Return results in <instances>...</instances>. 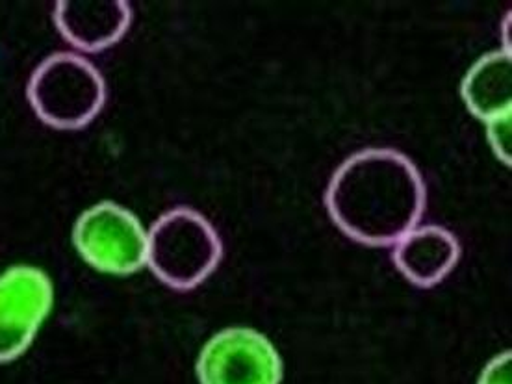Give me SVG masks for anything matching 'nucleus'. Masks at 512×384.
<instances>
[{
  "instance_id": "obj_6",
  "label": "nucleus",
  "mask_w": 512,
  "mask_h": 384,
  "mask_svg": "<svg viewBox=\"0 0 512 384\" xmlns=\"http://www.w3.org/2000/svg\"><path fill=\"white\" fill-rule=\"evenodd\" d=\"M197 379L201 384H281V355L255 329L229 327L201 349Z\"/></svg>"
},
{
  "instance_id": "obj_4",
  "label": "nucleus",
  "mask_w": 512,
  "mask_h": 384,
  "mask_svg": "<svg viewBox=\"0 0 512 384\" xmlns=\"http://www.w3.org/2000/svg\"><path fill=\"white\" fill-rule=\"evenodd\" d=\"M80 258L108 275H132L147 262V231L125 206L101 201L84 210L73 227Z\"/></svg>"
},
{
  "instance_id": "obj_2",
  "label": "nucleus",
  "mask_w": 512,
  "mask_h": 384,
  "mask_svg": "<svg viewBox=\"0 0 512 384\" xmlns=\"http://www.w3.org/2000/svg\"><path fill=\"white\" fill-rule=\"evenodd\" d=\"M223 242L216 227L190 206H177L147 231V262L162 284L190 292L219 268Z\"/></svg>"
},
{
  "instance_id": "obj_1",
  "label": "nucleus",
  "mask_w": 512,
  "mask_h": 384,
  "mask_svg": "<svg viewBox=\"0 0 512 384\" xmlns=\"http://www.w3.org/2000/svg\"><path fill=\"white\" fill-rule=\"evenodd\" d=\"M325 206L349 240L392 247L420 225L427 208V186L407 154L372 147L349 156L334 171Z\"/></svg>"
},
{
  "instance_id": "obj_3",
  "label": "nucleus",
  "mask_w": 512,
  "mask_h": 384,
  "mask_svg": "<svg viewBox=\"0 0 512 384\" xmlns=\"http://www.w3.org/2000/svg\"><path fill=\"white\" fill-rule=\"evenodd\" d=\"M106 82L78 52H54L32 71L26 99L41 123L56 130L88 127L103 112Z\"/></svg>"
},
{
  "instance_id": "obj_9",
  "label": "nucleus",
  "mask_w": 512,
  "mask_h": 384,
  "mask_svg": "<svg viewBox=\"0 0 512 384\" xmlns=\"http://www.w3.org/2000/svg\"><path fill=\"white\" fill-rule=\"evenodd\" d=\"M461 95L468 112L481 121L512 112V52L481 56L462 78Z\"/></svg>"
},
{
  "instance_id": "obj_8",
  "label": "nucleus",
  "mask_w": 512,
  "mask_h": 384,
  "mask_svg": "<svg viewBox=\"0 0 512 384\" xmlns=\"http://www.w3.org/2000/svg\"><path fill=\"white\" fill-rule=\"evenodd\" d=\"M397 271L418 288L444 281L461 260L459 238L440 225H418L392 245Z\"/></svg>"
},
{
  "instance_id": "obj_10",
  "label": "nucleus",
  "mask_w": 512,
  "mask_h": 384,
  "mask_svg": "<svg viewBox=\"0 0 512 384\" xmlns=\"http://www.w3.org/2000/svg\"><path fill=\"white\" fill-rule=\"evenodd\" d=\"M487 123V140L498 160L511 167L512 162V112L492 117Z\"/></svg>"
},
{
  "instance_id": "obj_11",
  "label": "nucleus",
  "mask_w": 512,
  "mask_h": 384,
  "mask_svg": "<svg viewBox=\"0 0 512 384\" xmlns=\"http://www.w3.org/2000/svg\"><path fill=\"white\" fill-rule=\"evenodd\" d=\"M477 384H512L511 351H503L490 360Z\"/></svg>"
},
{
  "instance_id": "obj_7",
  "label": "nucleus",
  "mask_w": 512,
  "mask_h": 384,
  "mask_svg": "<svg viewBox=\"0 0 512 384\" xmlns=\"http://www.w3.org/2000/svg\"><path fill=\"white\" fill-rule=\"evenodd\" d=\"M56 30L80 52H101L125 38L132 8L125 0H62L52 13Z\"/></svg>"
},
{
  "instance_id": "obj_5",
  "label": "nucleus",
  "mask_w": 512,
  "mask_h": 384,
  "mask_svg": "<svg viewBox=\"0 0 512 384\" xmlns=\"http://www.w3.org/2000/svg\"><path fill=\"white\" fill-rule=\"evenodd\" d=\"M51 277L19 264L0 273V364L25 355L54 307Z\"/></svg>"
}]
</instances>
